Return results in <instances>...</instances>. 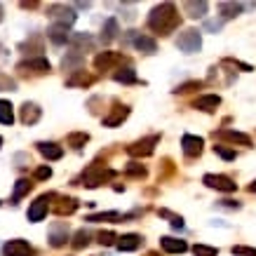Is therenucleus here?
<instances>
[{
	"label": "nucleus",
	"mask_w": 256,
	"mask_h": 256,
	"mask_svg": "<svg viewBox=\"0 0 256 256\" xmlns=\"http://www.w3.org/2000/svg\"><path fill=\"white\" fill-rule=\"evenodd\" d=\"M179 26V14H176V7L172 2H162L158 5L148 17V28L150 31H155V33H160V36H167V33H172L174 28Z\"/></svg>",
	"instance_id": "obj_1"
},
{
	"label": "nucleus",
	"mask_w": 256,
	"mask_h": 256,
	"mask_svg": "<svg viewBox=\"0 0 256 256\" xmlns=\"http://www.w3.org/2000/svg\"><path fill=\"white\" fill-rule=\"evenodd\" d=\"M176 47H179L181 52H186V54L198 52V50L202 47L200 31H195V28H186L183 33H179V38H176Z\"/></svg>",
	"instance_id": "obj_2"
},
{
	"label": "nucleus",
	"mask_w": 256,
	"mask_h": 256,
	"mask_svg": "<svg viewBox=\"0 0 256 256\" xmlns=\"http://www.w3.org/2000/svg\"><path fill=\"white\" fill-rule=\"evenodd\" d=\"M110 176H113V169H104V167H99V165H92V167L85 169L82 181H85L87 188H96L99 183H104V181L110 179Z\"/></svg>",
	"instance_id": "obj_3"
},
{
	"label": "nucleus",
	"mask_w": 256,
	"mask_h": 256,
	"mask_svg": "<svg viewBox=\"0 0 256 256\" xmlns=\"http://www.w3.org/2000/svg\"><path fill=\"white\" fill-rule=\"evenodd\" d=\"M160 141V136L153 134L148 136V139H141V141H136V144H132L129 148H127V153L132 155V158H148L150 153L155 150V144Z\"/></svg>",
	"instance_id": "obj_4"
},
{
	"label": "nucleus",
	"mask_w": 256,
	"mask_h": 256,
	"mask_svg": "<svg viewBox=\"0 0 256 256\" xmlns=\"http://www.w3.org/2000/svg\"><path fill=\"white\" fill-rule=\"evenodd\" d=\"M202 181L209 186V188L223 190V193H233V190L238 188V183H235L233 179H228V176H223V174H204Z\"/></svg>",
	"instance_id": "obj_5"
},
{
	"label": "nucleus",
	"mask_w": 256,
	"mask_h": 256,
	"mask_svg": "<svg viewBox=\"0 0 256 256\" xmlns=\"http://www.w3.org/2000/svg\"><path fill=\"white\" fill-rule=\"evenodd\" d=\"M50 17L56 19L54 24H61V26H71V24L75 21V12H73L71 7H64V5H54V7H50Z\"/></svg>",
	"instance_id": "obj_6"
},
{
	"label": "nucleus",
	"mask_w": 256,
	"mask_h": 256,
	"mask_svg": "<svg viewBox=\"0 0 256 256\" xmlns=\"http://www.w3.org/2000/svg\"><path fill=\"white\" fill-rule=\"evenodd\" d=\"M122 61H125V56L118 52H101V54H96L94 66L99 68V71H106V68L115 66V64H122Z\"/></svg>",
	"instance_id": "obj_7"
},
{
	"label": "nucleus",
	"mask_w": 256,
	"mask_h": 256,
	"mask_svg": "<svg viewBox=\"0 0 256 256\" xmlns=\"http://www.w3.org/2000/svg\"><path fill=\"white\" fill-rule=\"evenodd\" d=\"M181 146H183V153L188 158H198L202 153V139L200 136H193V134H186L181 139Z\"/></svg>",
	"instance_id": "obj_8"
},
{
	"label": "nucleus",
	"mask_w": 256,
	"mask_h": 256,
	"mask_svg": "<svg viewBox=\"0 0 256 256\" xmlns=\"http://www.w3.org/2000/svg\"><path fill=\"white\" fill-rule=\"evenodd\" d=\"M5 254L7 256H31L33 254V247L24 240H12V242L5 244Z\"/></svg>",
	"instance_id": "obj_9"
},
{
	"label": "nucleus",
	"mask_w": 256,
	"mask_h": 256,
	"mask_svg": "<svg viewBox=\"0 0 256 256\" xmlns=\"http://www.w3.org/2000/svg\"><path fill=\"white\" fill-rule=\"evenodd\" d=\"M160 247L167 254H183V252L188 249V244L183 242V240H176V238H162Z\"/></svg>",
	"instance_id": "obj_10"
},
{
	"label": "nucleus",
	"mask_w": 256,
	"mask_h": 256,
	"mask_svg": "<svg viewBox=\"0 0 256 256\" xmlns=\"http://www.w3.org/2000/svg\"><path fill=\"white\" fill-rule=\"evenodd\" d=\"M118 249L120 252H134V249H139L141 247V235H134V233H129V235H122V238H118Z\"/></svg>",
	"instance_id": "obj_11"
},
{
	"label": "nucleus",
	"mask_w": 256,
	"mask_h": 256,
	"mask_svg": "<svg viewBox=\"0 0 256 256\" xmlns=\"http://www.w3.org/2000/svg\"><path fill=\"white\" fill-rule=\"evenodd\" d=\"M127 115H129V108L127 106H115V110L104 118V127H118L122 120H127Z\"/></svg>",
	"instance_id": "obj_12"
},
{
	"label": "nucleus",
	"mask_w": 256,
	"mask_h": 256,
	"mask_svg": "<svg viewBox=\"0 0 256 256\" xmlns=\"http://www.w3.org/2000/svg\"><path fill=\"white\" fill-rule=\"evenodd\" d=\"M45 214H47V198L42 195V198H38L36 202L28 207V219L31 221H40Z\"/></svg>",
	"instance_id": "obj_13"
},
{
	"label": "nucleus",
	"mask_w": 256,
	"mask_h": 256,
	"mask_svg": "<svg viewBox=\"0 0 256 256\" xmlns=\"http://www.w3.org/2000/svg\"><path fill=\"white\" fill-rule=\"evenodd\" d=\"M47 36H50V40H52L54 45H64V42L71 38V36H68V26H61V24H52L50 31H47Z\"/></svg>",
	"instance_id": "obj_14"
},
{
	"label": "nucleus",
	"mask_w": 256,
	"mask_h": 256,
	"mask_svg": "<svg viewBox=\"0 0 256 256\" xmlns=\"http://www.w3.org/2000/svg\"><path fill=\"white\" fill-rule=\"evenodd\" d=\"M216 136H221V139H226V141H233V144H242V146H252V139L242 132H233V129H221V132H216Z\"/></svg>",
	"instance_id": "obj_15"
},
{
	"label": "nucleus",
	"mask_w": 256,
	"mask_h": 256,
	"mask_svg": "<svg viewBox=\"0 0 256 256\" xmlns=\"http://www.w3.org/2000/svg\"><path fill=\"white\" fill-rule=\"evenodd\" d=\"M66 240H68V226H64V223H56V226H52V235H50V242H52V247H61Z\"/></svg>",
	"instance_id": "obj_16"
},
{
	"label": "nucleus",
	"mask_w": 256,
	"mask_h": 256,
	"mask_svg": "<svg viewBox=\"0 0 256 256\" xmlns=\"http://www.w3.org/2000/svg\"><path fill=\"white\" fill-rule=\"evenodd\" d=\"M26 68L36 71V73H47L50 71V61L40 56V59H31V61H21L19 64V71H26Z\"/></svg>",
	"instance_id": "obj_17"
},
{
	"label": "nucleus",
	"mask_w": 256,
	"mask_h": 256,
	"mask_svg": "<svg viewBox=\"0 0 256 256\" xmlns=\"http://www.w3.org/2000/svg\"><path fill=\"white\" fill-rule=\"evenodd\" d=\"M221 104V96L219 94H207V96H200L198 101H195V108H200V110H214L216 106Z\"/></svg>",
	"instance_id": "obj_18"
},
{
	"label": "nucleus",
	"mask_w": 256,
	"mask_h": 256,
	"mask_svg": "<svg viewBox=\"0 0 256 256\" xmlns=\"http://www.w3.org/2000/svg\"><path fill=\"white\" fill-rule=\"evenodd\" d=\"M38 150H40L47 160H59L64 155V148L56 146V144H38Z\"/></svg>",
	"instance_id": "obj_19"
},
{
	"label": "nucleus",
	"mask_w": 256,
	"mask_h": 256,
	"mask_svg": "<svg viewBox=\"0 0 256 256\" xmlns=\"http://www.w3.org/2000/svg\"><path fill=\"white\" fill-rule=\"evenodd\" d=\"M21 120L26 122V125L38 122V120H40V108L36 106V104H26V106L21 108Z\"/></svg>",
	"instance_id": "obj_20"
},
{
	"label": "nucleus",
	"mask_w": 256,
	"mask_h": 256,
	"mask_svg": "<svg viewBox=\"0 0 256 256\" xmlns=\"http://www.w3.org/2000/svg\"><path fill=\"white\" fill-rule=\"evenodd\" d=\"M134 47H136V50H141V52H146V54H153L155 50H158L155 40L148 38V36H136V38H134Z\"/></svg>",
	"instance_id": "obj_21"
},
{
	"label": "nucleus",
	"mask_w": 256,
	"mask_h": 256,
	"mask_svg": "<svg viewBox=\"0 0 256 256\" xmlns=\"http://www.w3.org/2000/svg\"><path fill=\"white\" fill-rule=\"evenodd\" d=\"M207 7H209V5H207L204 0H200V2H183V10L188 12V17H195V19H198V17H204V14H207Z\"/></svg>",
	"instance_id": "obj_22"
},
{
	"label": "nucleus",
	"mask_w": 256,
	"mask_h": 256,
	"mask_svg": "<svg viewBox=\"0 0 256 256\" xmlns=\"http://www.w3.org/2000/svg\"><path fill=\"white\" fill-rule=\"evenodd\" d=\"M219 12L223 14V19H233V17H238V14L242 12V5L240 2H221L219 5Z\"/></svg>",
	"instance_id": "obj_23"
},
{
	"label": "nucleus",
	"mask_w": 256,
	"mask_h": 256,
	"mask_svg": "<svg viewBox=\"0 0 256 256\" xmlns=\"http://www.w3.org/2000/svg\"><path fill=\"white\" fill-rule=\"evenodd\" d=\"M115 36H118V21L115 19H108L106 26H104V33H101V40L110 42V40H115Z\"/></svg>",
	"instance_id": "obj_24"
},
{
	"label": "nucleus",
	"mask_w": 256,
	"mask_h": 256,
	"mask_svg": "<svg viewBox=\"0 0 256 256\" xmlns=\"http://www.w3.org/2000/svg\"><path fill=\"white\" fill-rule=\"evenodd\" d=\"M87 141H90V134H85V132H73V134H68V146H73V148H82Z\"/></svg>",
	"instance_id": "obj_25"
},
{
	"label": "nucleus",
	"mask_w": 256,
	"mask_h": 256,
	"mask_svg": "<svg viewBox=\"0 0 256 256\" xmlns=\"http://www.w3.org/2000/svg\"><path fill=\"white\" fill-rule=\"evenodd\" d=\"M14 115H12V106L10 101H0V122L2 125H12Z\"/></svg>",
	"instance_id": "obj_26"
},
{
	"label": "nucleus",
	"mask_w": 256,
	"mask_h": 256,
	"mask_svg": "<svg viewBox=\"0 0 256 256\" xmlns=\"http://www.w3.org/2000/svg\"><path fill=\"white\" fill-rule=\"evenodd\" d=\"M66 82L71 85V87H75V85H92V82H94V78H92V75H85V73H78V75L68 78Z\"/></svg>",
	"instance_id": "obj_27"
},
{
	"label": "nucleus",
	"mask_w": 256,
	"mask_h": 256,
	"mask_svg": "<svg viewBox=\"0 0 256 256\" xmlns=\"http://www.w3.org/2000/svg\"><path fill=\"white\" fill-rule=\"evenodd\" d=\"M193 254L195 256H216L219 249H216V247H207V244H195V247H193Z\"/></svg>",
	"instance_id": "obj_28"
},
{
	"label": "nucleus",
	"mask_w": 256,
	"mask_h": 256,
	"mask_svg": "<svg viewBox=\"0 0 256 256\" xmlns=\"http://www.w3.org/2000/svg\"><path fill=\"white\" fill-rule=\"evenodd\" d=\"M90 244V233L87 230H78L75 233V240H73V247L75 249H82V247H87Z\"/></svg>",
	"instance_id": "obj_29"
},
{
	"label": "nucleus",
	"mask_w": 256,
	"mask_h": 256,
	"mask_svg": "<svg viewBox=\"0 0 256 256\" xmlns=\"http://www.w3.org/2000/svg\"><path fill=\"white\" fill-rule=\"evenodd\" d=\"M118 82H136V73L132 71V68H125V71H120V73H115L113 75Z\"/></svg>",
	"instance_id": "obj_30"
},
{
	"label": "nucleus",
	"mask_w": 256,
	"mask_h": 256,
	"mask_svg": "<svg viewBox=\"0 0 256 256\" xmlns=\"http://www.w3.org/2000/svg\"><path fill=\"white\" fill-rule=\"evenodd\" d=\"M33 188V183L31 181H26V179H21V181H17V188H14V200H19L24 193H28V190Z\"/></svg>",
	"instance_id": "obj_31"
},
{
	"label": "nucleus",
	"mask_w": 256,
	"mask_h": 256,
	"mask_svg": "<svg viewBox=\"0 0 256 256\" xmlns=\"http://www.w3.org/2000/svg\"><path fill=\"white\" fill-rule=\"evenodd\" d=\"M64 202H66V204H59V207H56V212H59V214H73V212L78 209V202H75L73 198H66Z\"/></svg>",
	"instance_id": "obj_32"
},
{
	"label": "nucleus",
	"mask_w": 256,
	"mask_h": 256,
	"mask_svg": "<svg viewBox=\"0 0 256 256\" xmlns=\"http://www.w3.org/2000/svg\"><path fill=\"white\" fill-rule=\"evenodd\" d=\"M118 219H122L118 212H104V214H92L87 221H118Z\"/></svg>",
	"instance_id": "obj_33"
},
{
	"label": "nucleus",
	"mask_w": 256,
	"mask_h": 256,
	"mask_svg": "<svg viewBox=\"0 0 256 256\" xmlns=\"http://www.w3.org/2000/svg\"><path fill=\"white\" fill-rule=\"evenodd\" d=\"M80 64H82V54L80 52H73L71 56L64 59V68H66V71H71L73 66H80Z\"/></svg>",
	"instance_id": "obj_34"
},
{
	"label": "nucleus",
	"mask_w": 256,
	"mask_h": 256,
	"mask_svg": "<svg viewBox=\"0 0 256 256\" xmlns=\"http://www.w3.org/2000/svg\"><path fill=\"white\" fill-rule=\"evenodd\" d=\"M160 216L169 219L174 228H181V226H183V219H181V216H176V214H172V212H167V209H160Z\"/></svg>",
	"instance_id": "obj_35"
},
{
	"label": "nucleus",
	"mask_w": 256,
	"mask_h": 256,
	"mask_svg": "<svg viewBox=\"0 0 256 256\" xmlns=\"http://www.w3.org/2000/svg\"><path fill=\"white\" fill-rule=\"evenodd\" d=\"M127 174L141 176V179H144V176H146V169H144L141 165H136V162H129V165H127Z\"/></svg>",
	"instance_id": "obj_36"
},
{
	"label": "nucleus",
	"mask_w": 256,
	"mask_h": 256,
	"mask_svg": "<svg viewBox=\"0 0 256 256\" xmlns=\"http://www.w3.org/2000/svg\"><path fill=\"white\" fill-rule=\"evenodd\" d=\"M233 254H238V256H256V249H254V247H242V244H238V247H233Z\"/></svg>",
	"instance_id": "obj_37"
},
{
	"label": "nucleus",
	"mask_w": 256,
	"mask_h": 256,
	"mask_svg": "<svg viewBox=\"0 0 256 256\" xmlns=\"http://www.w3.org/2000/svg\"><path fill=\"white\" fill-rule=\"evenodd\" d=\"M214 153H219L223 160H235V150L223 148V146H214Z\"/></svg>",
	"instance_id": "obj_38"
},
{
	"label": "nucleus",
	"mask_w": 256,
	"mask_h": 256,
	"mask_svg": "<svg viewBox=\"0 0 256 256\" xmlns=\"http://www.w3.org/2000/svg\"><path fill=\"white\" fill-rule=\"evenodd\" d=\"M115 240H118V238H115V233H110V230H106V233H101V235H99V242L101 244H113L115 242Z\"/></svg>",
	"instance_id": "obj_39"
},
{
	"label": "nucleus",
	"mask_w": 256,
	"mask_h": 256,
	"mask_svg": "<svg viewBox=\"0 0 256 256\" xmlns=\"http://www.w3.org/2000/svg\"><path fill=\"white\" fill-rule=\"evenodd\" d=\"M193 87H200V82H186V85H181V87H176V92H181V94H186V92H190Z\"/></svg>",
	"instance_id": "obj_40"
},
{
	"label": "nucleus",
	"mask_w": 256,
	"mask_h": 256,
	"mask_svg": "<svg viewBox=\"0 0 256 256\" xmlns=\"http://www.w3.org/2000/svg\"><path fill=\"white\" fill-rule=\"evenodd\" d=\"M36 176H38V179H50V176H52V169H50V167H40V169H36Z\"/></svg>",
	"instance_id": "obj_41"
},
{
	"label": "nucleus",
	"mask_w": 256,
	"mask_h": 256,
	"mask_svg": "<svg viewBox=\"0 0 256 256\" xmlns=\"http://www.w3.org/2000/svg\"><path fill=\"white\" fill-rule=\"evenodd\" d=\"M204 28H207V31H221V21L209 19V21H204Z\"/></svg>",
	"instance_id": "obj_42"
},
{
	"label": "nucleus",
	"mask_w": 256,
	"mask_h": 256,
	"mask_svg": "<svg viewBox=\"0 0 256 256\" xmlns=\"http://www.w3.org/2000/svg\"><path fill=\"white\" fill-rule=\"evenodd\" d=\"M249 190H252V193H256V181L252 183V186H249Z\"/></svg>",
	"instance_id": "obj_43"
},
{
	"label": "nucleus",
	"mask_w": 256,
	"mask_h": 256,
	"mask_svg": "<svg viewBox=\"0 0 256 256\" xmlns=\"http://www.w3.org/2000/svg\"><path fill=\"white\" fill-rule=\"evenodd\" d=\"M0 144H2V139H0Z\"/></svg>",
	"instance_id": "obj_44"
}]
</instances>
